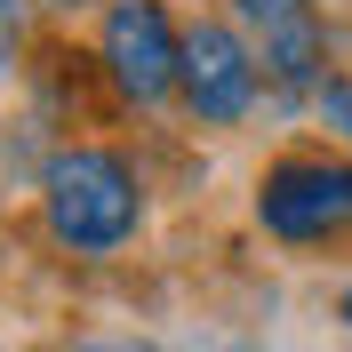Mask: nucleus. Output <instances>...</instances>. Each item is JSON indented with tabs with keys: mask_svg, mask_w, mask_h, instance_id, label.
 <instances>
[{
	"mask_svg": "<svg viewBox=\"0 0 352 352\" xmlns=\"http://www.w3.org/2000/svg\"><path fill=\"white\" fill-rule=\"evenodd\" d=\"M41 217H48V232H56L72 256H112V248H129V232L144 224L136 168L120 153H104V144H65V153H48Z\"/></svg>",
	"mask_w": 352,
	"mask_h": 352,
	"instance_id": "obj_1",
	"label": "nucleus"
},
{
	"mask_svg": "<svg viewBox=\"0 0 352 352\" xmlns=\"http://www.w3.org/2000/svg\"><path fill=\"white\" fill-rule=\"evenodd\" d=\"M256 224L288 248L352 232V160L344 153H280L256 176Z\"/></svg>",
	"mask_w": 352,
	"mask_h": 352,
	"instance_id": "obj_2",
	"label": "nucleus"
},
{
	"mask_svg": "<svg viewBox=\"0 0 352 352\" xmlns=\"http://www.w3.org/2000/svg\"><path fill=\"white\" fill-rule=\"evenodd\" d=\"M104 72L129 104H160L184 80V32L160 0H112L104 8Z\"/></svg>",
	"mask_w": 352,
	"mask_h": 352,
	"instance_id": "obj_3",
	"label": "nucleus"
},
{
	"mask_svg": "<svg viewBox=\"0 0 352 352\" xmlns=\"http://www.w3.org/2000/svg\"><path fill=\"white\" fill-rule=\"evenodd\" d=\"M176 96L208 129H224V120H241L256 104V56L241 48L232 24H217V16L184 24V80H176Z\"/></svg>",
	"mask_w": 352,
	"mask_h": 352,
	"instance_id": "obj_4",
	"label": "nucleus"
},
{
	"mask_svg": "<svg viewBox=\"0 0 352 352\" xmlns=\"http://www.w3.org/2000/svg\"><path fill=\"white\" fill-rule=\"evenodd\" d=\"M264 80L280 88V96H320V65H329V32H320V16L312 8H296V16H272L264 24Z\"/></svg>",
	"mask_w": 352,
	"mask_h": 352,
	"instance_id": "obj_5",
	"label": "nucleus"
},
{
	"mask_svg": "<svg viewBox=\"0 0 352 352\" xmlns=\"http://www.w3.org/2000/svg\"><path fill=\"white\" fill-rule=\"evenodd\" d=\"M312 104H320V120H329V129L352 144V80H329L320 96H312Z\"/></svg>",
	"mask_w": 352,
	"mask_h": 352,
	"instance_id": "obj_6",
	"label": "nucleus"
},
{
	"mask_svg": "<svg viewBox=\"0 0 352 352\" xmlns=\"http://www.w3.org/2000/svg\"><path fill=\"white\" fill-rule=\"evenodd\" d=\"M248 24H272V16H296V8H312V0H232Z\"/></svg>",
	"mask_w": 352,
	"mask_h": 352,
	"instance_id": "obj_7",
	"label": "nucleus"
},
{
	"mask_svg": "<svg viewBox=\"0 0 352 352\" xmlns=\"http://www.w3.org/2000/svg\"><path fill=\"white\" fill-rule=\"evenodd\" d=\"M8 41H16V0H0V65H8Z\"/></svg>",
	"mask_w": 352,
	"mask_h": 352,
	"instance_id": "obj_8",
	"label": "nucleus"
},
{
	"mask_svg": "<svg viewBox=\"0 0 352 352\" xmlns=\"http://www.w3.org/2000/svg\"><path fill=\"white\" fill-rule=\"evenodd\" d=\"M80 352H153V344H80Z\"/></svg>",
	"mask_w": 352,
	"mask_h": 352,
	"instance_id": "obj_9",
	"label": "nucleus"
},
{
	"mask_svg": "<svg viewBox=\"0 0 352 352\" xmlns=\"http://www.w3.org/2000/svg\"><path fill=\"white\" fill-rule=\"evenodd\" d=\"M336 320H344V329H352V288H344V296H336Z\"/></svg>",
	"mask_w": 352,
	"mask_h": 352,
	"instance_id": "obj_10",
	"label": "nucleus"
},
{
	"mask_svg": "<svg viewBox=\"0 0 352 352\" xmlns=\"http://www.w3.org/2000/svg\"><path fill=\"white\" fill-rule=\"evenodd\" d=\"M65 8H72V0H65Z\"/></svg>",
	"mask_w": 352,
	"mask_h": 352,
	"instance_id": "obj_11",
	"label": "nucleus"
}]
</instances>
